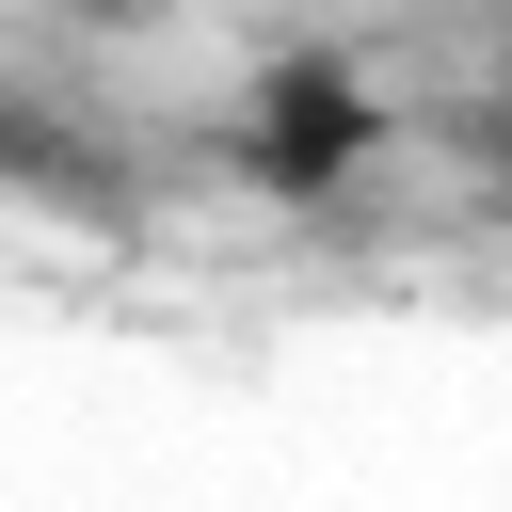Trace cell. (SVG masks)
I'll use <instances>...</instances> for the list:
<instances>
[{"label":"cell","mask_w":512,"mask_h":512,"mask_svg":"<svg viewBox=\"0 0 512 512\" xmlns=\"http://www.w3.org/2000/svg\"><path fill=\"white\" fill-rule=\"evenodd\" d=\"M384 144H400V112H384V80H368L352 48H288V64H256L240 112H224V176L272 192V208H336Z\"/></svg>","instance_id":"1"},{"label":"cell","mask_w":512,"mask_h":512,"mask_svg":"<svg viewBox=\"0 0 512 512\" xmlns=\"http://www.w3.org/2000/svg\"><path fill=\"white\" fill-rule=\"evenodd\" d=\"M64 32H144V16H176V0H48Z\"/></svg>","instance_id":"2"}]
</instances>
